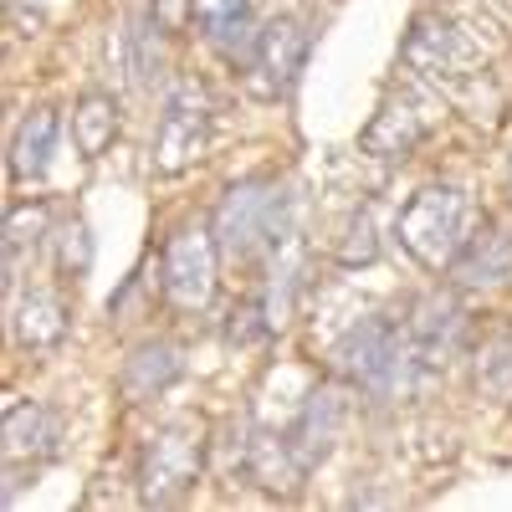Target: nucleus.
Here are the masks:
<instances>
[{"label": "nucleus", "mask_w": 512, "mask_h": 512, "mask_svg": "<svg viewBox=\"0 0 512 512\" xmlns=\"http://www.w3.org/2000/svg\"><path fill=\"white\" fill-rule=\"evenodd\" d=\"M456 287H502L512 277V231L502 221H487L477 236H466V246L456 251V262L446 267Z\"/></svg>", "instance_id": "nucleus-12"}, {"label": "nucleus", "mask_w": 512, "mask_h": 512, "mask_svg": "<svg viewBox=\"0 0 512 512\" xmlns=\"http://www.w3.org/2000/svg\"><path fill=\"white\" fill-rule=\"evenodd\" d=\"M210 128H216L210 93L195 77H180L175 88H169L164 108H159V128H154V144H149L154 175L175 180V175H185V169H195L210 149Z\"/></svg>", "instance_id": "nucleus-5"}, {"label": "nucleus", "mask_w": 512, "mask_h": 512, "mask_svg": "<svg viewBox=\"0 0 512 512\" xmlns=\"http://www.w3.org/2000/svg\"><path fill=\"white\" fill-rule=\"evenodd\" d=\"M303 62H308V31H303V21L277 16L267 31H256V47L246 57V88L256 98H287L297 88Z\"/></svg>", "instance_id": "nucleus-8"}, {"label": "nucleus", "mask_w": 512, "mask_h": 512, "mask_svg": "<svg viewBox=\"0 0 512 512\" xmlns=\"http://www.w3.org/2000/svg\"><path fill=\"white\" fill-rule=\"evenodd\" d=\"M466 221H472V205L456 185H425L400 210L395 236L425 272H446L466 246Z\"/></svg>", "instance_id": "nucleus-3"}, {"label": "nucleus", "mask_w": 512, "mask_h": 512, "mask_svg": "<svg viewBox=\"0 0 512 512\" xmlns=\"http://www.w3.org/2000/svg\"><path fill=\"white\" fill-rule=\"evenodd\" d=\"M47 226H52V210L47 205H11L6 216V287H16V272H21V251L41 246L47 241Z\"/></svg>", "instance_id": "nucleus-20"}, {"label": "nucleus", "mask_w": 512, "mask_h": 512, "mask_svg": "<svg viewBox=\"0 0 512 512\" xmlns=\"http://www.w3.org/2000/svg\"><path fill=\"white\" fill-rule=\"evenodd\" d=\"M338 262L344 267H369L374 256H379V236H374V210L364 205V210H354L349 216V231H344V241H338Z\"/></svg>", "instance_id": "nucleus-23"}, {"label": "nucleus", "mask_w": 512, "mask_h": 512, "mask_svg": "<svg viewBox=\"0 0 512 512\" xmlns=\"http://www.w3.org/2000/svg\"><path fill=\"white\" fill-rule=\"evenodd\" d=\"M180 374H185V349L169 344V338H154V344H139L134 354H128V364L118 374V390L139 405V400L164 395Z\"/></svg>", "instance_id": "nucleus-15"}, {"label": "nucleus", "mask_w": 512, "mask_h": 512, "mask_svg": "<svg viewBox=\"0 0 512 512\" xmlns=\"http://www.w3.org/2000/svg\"><path fill=\"white\" fill-rule=\"evenodd\" d=\"M123 128V108L113 93H82L72 108V144L82 159H103Z\"/></svg>", "instance_id": "nucleus-19"}, {"label": "nucleus", "mask_w": 512, "mask_h": 512, "mask_svg": "<svg viewBox=\"0 0 512 512\" xmlns=\"http://www.w3.org/2000/svg\"><path fill=\"white\" fill-rule=\"evenodd\" d=\"M16 344L41 354V349H57L62 338H67V308H62V297L57 292H26L21 303H16Z\"/></svg>", "instance_id": "nucleus-18"}, {"label": "nucleus", "mask_w": 512, "mask_h": 512, "mask_svg": "<svg viewBox=\"0 0 512 512\" xmlns=\"http://www.w3.org/2000/svg\"><path fill=\"white\" fill-rule=\"evenodd\" d=\"M477 390L497 405H512V328H497L477 349Z\"/></svg>", "instance_id": "nucleus-21"}, {"label": "nucleus", "mask_w": 512, "mask_h": 512, "mask_svg": "<svg viewBox=\"0 0 512 512\" xmlns=\"http://www.w3.org/2000/svg\"><path fill=\"white\" fill-rule=\"evenodd\" d=\"M431 123H436L431 103H425L420 93H410V88H400L374 108V118L359 134V149L369 159H410L425 144V134H431Z\"/></svg>", "instance_id": "nucleus-9"}, {"label": "nucleus", "mask_w": 512, "mask_h": 512, "mask_svg": "<svg viewBox=\"0 0 512 512\" xmlns=\"http://www.w3.org/2000/svg\"><path fill=\"white\" fill-rule=\"evenodd\" d=\"M333 374L349 384V390L369 395V400H405L420 374L431 369V359H425V349L415 344L410 323H395V318H359L344 338L333 344L328 354Z\"/></svg>", "instance_id": "nucleus-1"}, {"label": "nucleus", "mask_w": 512, "mask_h": 512, "mask_svg": "<svg viewBox=\"0 0 512 512\" xmlns=\"http://www.w3.org/2000/svg\"><path fill=\"white\" fill-rule=\"evenodd\" d=\"M241 466H246V477L256 487L277 492V497H297V487H303V477H308V461L297 456L287 431H251Z\"/></svg>", "instance_id": "nucleus-11"}, {"label": "nucleus", "mask_w": 512, "mask_h": 512, "mask_svg": "<svg viewBox=\"0 0 512 512\" xmlns=\"http://www.w3.org/2000/svg\"><path fill=\"white\" fill-rule=\"evenodd\" d=\"M400 57H405V67H415L431 82H472L487 62L477 41L446 16H415L400 41Z\"/></svg>", "instance_id": "nucleus-7"}, {"label": "nucleus", "mask_w": 512, "mask_h": 512, "mask_svg": "<svg viewBox=\"0 0 512 512\" xmlns=\"http://www.w3.org/2000/svg\"><path fill=\"white\" fill-rule=\"evenodd\" d=\"M205 425L200 420H169L159 425V431L144 441L139 451V502L144 507H169V502H180L195 477H200V466H205Z\"/></svg>", "instance_id": "nucleus-4"}, {"label": "nucleus", "mask_w": 512, "mask_h": 512, "mask_svg": "<svg viewBox=\"0 0 512 512\" xmlns=\"http://www.w3.org/2000/svg\"><path fill=\"white\" fill-rule=\"evenodd\" d=\"M210 231L221 241L226 262H256L272 256L277 246H287L297 236V195L282 180H241L221 195Z\"/></svg>", "instance_id": "nucleus-2"}, {"label": "nucleus", "mask_w": 512, "mask_h": 512, "mask_svg": "<svg viewBox=\"0 0 512 512\" xmlns=\"http://www.w3.org/2000/svg\"><path fill=\"white\" fill-rule=\"evenodd\" d=\"M410 333H415V344L425 349V359L431 364H446L456 349H461V338H466V313L451 292H420L415 303H410Z\"/></svg>", "instance_id": "nucleus-13"}, {"label": "nucleus", "mask_w": 512, "mask_h": 512, "mask_svg": "<svg viewBox=\"0 0 512 512\" xmlns=\"http://www.w3.org/2000/svg\"><path fill=\"white\" fill-rule=\"evenodd\" d=\"M507 195H512V164H507Z\"/></svg>", "instance_id": "nucleus-24"}, {"label": "nucleus", "mask_w": 512, "mask_h": 512, "mask_svg": "<svg viewBox=\"0 0 512 512\" xmlns=\"http://www.w3.org/2000/svg\"><path fill=\"white\" fill-rule=\"evenodd\" d=\"M338 431H344V395L338 390H318V395H308V405L297 410V420H292V446H297V456L308 461V472L333 451V441H338Z\"/></svg>", "instance_id": "nucleus-16"}, {"label": "nucleus", "mask_w": 512, "mask_h": 512, "mask_svg": "<svg viewBox=\"0 0 512 512\" xmlns=\"http://www.w3.org/2000/svg\"><path fill=\"white\" fill-rule=\"evenodd\" d=\"M62 441H67V425L52 405H36V400H11L6 405V461H11V472L57 461Z\"/></svg>", "instance_id": "nucleus-10"}, {"label": "nucleus", "mask_w": 512, "mask_h": 512, "mask_svg": "<svg viewBox=\"0 0 512 512\" xmlns=\"http://www.w3.org/2000/svg\"><path fill=\"white\" fill-rule=\"evenodd\" d=\"M52 241H57V272H62L67 282L88 277V267H93V236H88V226L72 216V221H62V231H57Z\"/></svg>", "instance_id": "nucleus-22"}, {"label": "nucleus", "mask_w": 512, "mask_h": 512, "mask_svg": "<svg viewBox=\"0 0 512 512\" xmlns=\"http://www.w3.org/2000/svg\"><path fill=\"white\" fill-rule=\"evenodd\" d=\"M52 149H57V113L52 108H31L16 123V139H11V180L31 185L52 169Z\"/></svg>", "instance_id": "nucleus-17"}, {"label": "nucleus", "mask_w": 512, "mask_h": 512, "mask_svg": "<svg viewBox=\"0 0 512 512\" xmlns=\"http://www.w3.org/2000/svg\"><path fill=\"white\" fill-rule=\"evenodd\" d=\"M159 282L169 308L180 313H205L216 303V272H221V241L210 231V221H185L164 246V262H159Z\"/></svg>", "instance_id": "nucleus-6"}, {"label": "nucleus", "mask_w": 512, "mask_h": 512, "mask_svg": "<svg viewBox=\"0 0 512 512\" xmlns=\"http://www.w3.org/2000/svg\"><path fill=\"white\" fill-rule=\"evenodd\" d=\"M185 11L195 21V31L216 47L221 57H251L256 31H251V0H185Z\"/></svg>", "instance_id": "nucleus-14"}]
</instances>
